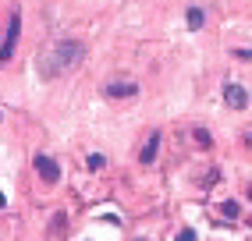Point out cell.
I'll list each match as a JSON object with an SVG mask.
<instances>
[{
	"label": "cell",
	"instance_id": "6da1fadb",
	"mask_svg": "<svg viewBox=\"0 0 252 241\" xmlns=\"http://www.w3.org/2000/svg\"><path fill=\"white\" fill-rule=\"evenodd\" d=\"M82 57H86V43H78V39H57V43H50L46 54L39 57V75L43 78H61V75H68L71 67H78Z\"/></svg>",
	"mask_w": 252,
	"mask_h": 241
},
{
	"label": "cell",
	"instance_id": "7a4b0ae2",
	"mask_svg": "<svg viewBox=\"0 0 252 241\" xmlns=\"http://www.w3.org/2000/svg\"><path fill=\"white\" fill-rule=\"evenodd\" d=\"M18 36H22V11H11V22L4 29V39H0V64H11L14 50H18Z\"/></svg>",
	"mask_w": 252,
	"mask_h": 241
},
{
	"label": "cell",
	"instance_id": "3957f363",
	"mask_svg": "<svg viewBox=\"0 0 252 241\" xmlns=\"http://www.w3.org/2000/svg\"><path fill=\"white\" fill-rule=\"evenodd\" d=\"M32 167H36V174H39L46 184H57V181H61V167H57V160H50L46 152H36Z\"/></svg>",
	"mask_w": 252,
	"mask_h": 241
},
{
	"label": "cell",
	"instance_id": "277c9868",
	"mask_svg": "<svg viewBox=\"0 0 252 241\" xmlns=\"http://www.w3.org/2000/svg\"><path fill=\"white\" fill-rule=\"evenodd\" d=\"M224 103H227L231 110H245V107H249V92L242 89L238 82H227V85H224Z\"/></svg>",
	"mask_w": 252,
	"mask_h": 241
},
{
	"label": "cell",
	"instance_id": "5b68a950",
	"mask_svg": "<svg viewBox=\"0 0 252 241\" xmlns=\"http://www.w3.org/2000/svg\"><path fill=\"white\" fill-rule=\"evenodd\" d=\"M103 92H107L110 99H131V96L139 92V85H135V82H110Z\"/></svg>",
	"mask_w": 252,
	"mask_h": 241
},
{
	"label": "cell",
	"instance_id": "8992f818",
	"mask_svg": "<svg viewBox=\"0 0 252 241\" xmlns=\"http://www.w3.org/2000/svg\"><path fill=\"white\" fill-rule=\"evenodd\" d=\"M157 152H160V135L153 131V135L146 139V146H142V152H139V160H142V163H153V160H157Z\"/></svg>",
	"mask_w": 252,
	"mask_h": 241
},
{
	"label": "cell",
	"instance_id": "52a82bcc",
	"mask_svg": "<svg viewBox=\"0 0 252 241\" xmlns=\"http://www.w3.org/2000/svg\"><path fill=\"white\" fill-rule=\"evenodd\" d=\"M203 25H206V11H203V7H189V29L199 32Z\"/></svg>",
	"mask_w": 252,
	"mask_h": 241
},
{
	"label": "cell",
	"instance_id": "ba28073f",
	"mask_svg": "<svg viewBox=\"0 0 252 241\" xmlns=\"http://www.w3.org/2000/svg\"><path fill=\"white\" fill-rule=\"evenodd\" d=\"M220 213H224L227 220H238V216H242V206H238V202H231V199H227V202H220Z\"/></svg>",
	"mask_w": 252,
	"mask_h": 241
},
{
	"label": "cell",
	"instance_id": "9c48e42d",
	"mask_svg": "<svg viewBox=\"0 0 252 241\" xmlns=\"http://www.w3.org/2000/svg\"><path fill=\"white\" fill-rule=\"evenodd\" d=\"M192 135H195V142H199V146H213V135H210L206 128H195Z\"/></svg>",
	"mask_w": 252,
	"mask_h": 241
},
{
	"label": "cell",
	"instance_id": "30bf717a",
	"mask_svg": "<svg viewBox=\"0 0 252 241\" xmlns=\"http://www.w3.org/2000/svg\"><path fill=\"white\" fill-rule=\"evenodd\" d=\"M86 163H89V170H99V167H103L107 160H103V156H99V152H93V156H89Z\"/></svg>",
	"mask_w": 252,
	"mask_h": 241
},
{
	"label": "cell",
	"instance_id": "8fae6325",
	"mask_svg": "<svg viewBox=\"0 0 252 241\" xmlns=\"http://www.w3.org/2000/svg\"><path fill=\"white\" fill-rule=\"evenodd\" d=\"M174 241H199V238H195V231H192V227H185V231H178V238H174Z\"/></svg>",
	"mask_w": 252,
	"mask_h": 241
},
{
	"label": "cell",
	"instance_id": "7c38bea8",
	"mask_svg": "<svg viewBox=\"0 0 252 241\" xmlns=\"http://www.w3.org/2000/svg\"><path fill=\"white\" fill-rule=\"evenodd\" d=\"M231 54L238 57V60H252V50H231Z\"/></svg>",
	"mask_w": 252,
	"mask_h": 241
},
{
	"label": "cell",
	"instance_id": "4fadbf2b",
	"mask_svg": "<svg viewBox=\"0 0 252 241\" xmlns=\"http://www.w3.org/2000/svg\"><path fill=\"white\" fill-rule=\"evenodd\" d=\"M4 206H7V199H4V192H0V210H4Z\"/></svg>",
	"mask_w": 252,
	"mask_h": 241
},
{
	"label": "cell",
	"instance_id": "5bb4252c",
	"mask_svg": "<svg viewBox=\"0 0 252 241\" xmlns=\"http://www.w3.org/2000/svg\"><path fill=\"white\" fill-rule=\"evenodd\" d=\"M245 146H249V149H252V135H245Z\"/></svg>",
	"mask_w": 252,
	"mask_h": 241
},
{
	"label": "cell",
	"instance_id": "9a60e30c",
	"mask_svg": "<svg viewBox=\"0 0 252 241\" xmlns=\"http://www.w3.org/2000/svg\"><path fill=\"white\" fill-rule=\"evenodd\" d=\"M249 199H252V184H249Z\"/></svg>",
	"mask_w": 252,
	"mask_h": 241
},
{
	"label": "cell",
	"instance_id": "2e32d148",
	"mask_svg": "<svg viewBox=\"0 0 252 241\" xmlns=\"http://www.w3.org/2000/svg\"><path fill=\"white\" fill-rule=\"evenodd\" d=\"M139 241H142V238H139Z\"/></svg>",
	"mask_w": 252,
	"mask_h": 241
}]
</instances>
